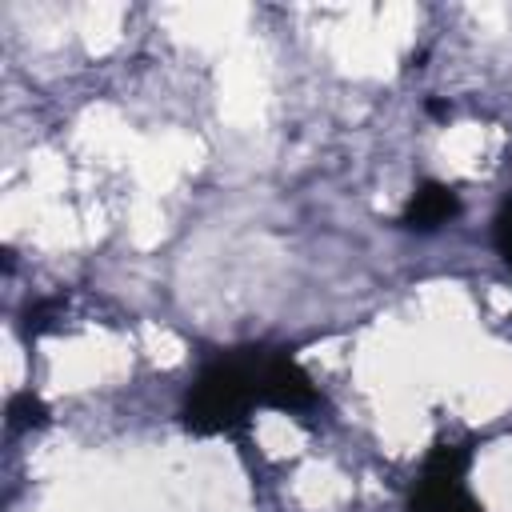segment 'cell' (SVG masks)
I'll use <instances>...</instances> for the list:
<instances>
[{"instance_id":"cell-1","label":"cell","mask_w":512,"mask_h":512,"mask_svg":"<svg viewBox=\"0 0 512 512\" xmlns=\"http://www.w3.org/2000/svg\"><path fill=\"white\" fill-rule=\"evenodd\" d=\"M264 356L268 348H236L208 360L184 396V428L196 436L240 432L252 408H264Z\"/></svg>"},{"instance_id":"cell-3","label":"cell","mask_w":512,"mask_h":512,"mask_svg":"<svg viewBox=\"0 0 512 512\" xmlns=\"http://www.w3.org/2000/svg\"><path fill=\"white\" fill-rule=\"evenodd\" d=\"M456 216H460V196L448 184H440V180H424L408 196V204L400 212V224L412 228V232H436V228H444Z\"/></svg>"},{"instance_id":"cell-2","label":"cell","mask_w":512,"mask_h":512,"mask_svg":"<svg viewBox=\"0 0 512 512\" xmlns=\"http://www.w3.org/2000/svg\"><path fill=\"white\" fill-rule=\"evenodd\" d=\"M464 472H468V448L460 444H436L432 456L424 460V472L412 488V500H408V512H484L468 484H464Z\"/></svg>"},{"instance_id":"cell-4","label":"cell","mask_w":512,"mask_h":512,"mask_svg":"<svg viewBox=\"0 0 512 512\" xmlns=\"http://www.w3.org/2000/svg\"><path fill=\"white\" fill-rule=\"evenodd\" d=\"M48 420V408L32 396V392H16L12 400H8V428L12 432H20V428H40Z\"/></svg>"},{"instance_id":"cell-5","label":"cell","mask_w":512,"mask_h":512,"mask_svg":"<svg viewBox=\"0 0 512 512\" xmlns=\"http://www.w3.org/2000/svg\"><path fill=\"white\" fill-rule=\"evenodd\" d=\"M496 248L504 256V264L512 268V196L504 200V208L496 212Z\"/></svg>"}]
</instances>
